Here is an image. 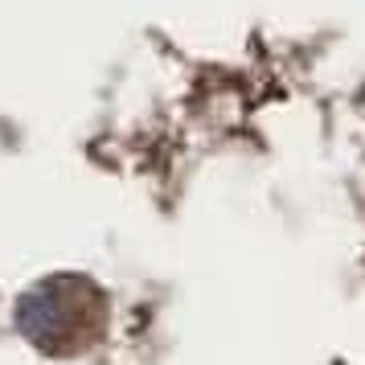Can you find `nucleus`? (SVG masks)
I'll return each instance as SVG.
<instances>
[{
  "label": "nucleus",
  "mask_w": 365,
  "mask_h": 365,
  "mask_svg": "<svg viewBox=\"0 0 365 365\" xmlns=\"http://www.w3.org/2000/svg\"><path fill=\"white\" fill-rule=\"evenodd\" d=\"M13 329L41 357H86L107 345L111 292L86 271H50L17 292Z\"/></svg>",
  "instance_id": "1"
}]
</instances>
